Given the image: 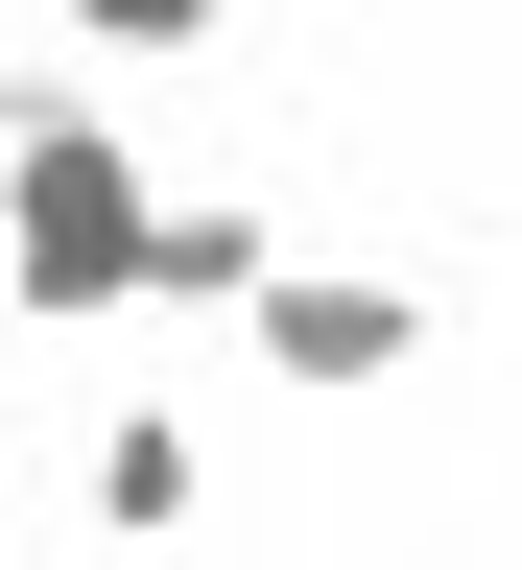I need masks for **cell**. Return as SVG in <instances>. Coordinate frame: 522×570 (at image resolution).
Instances as JSON below:
<instances>
[{
	"label": "cell",
	"mask_w": 522,
	"mask_h": 570,
	"mask_svg": "<svg viewBox=\"0 0 522 570\" xmlns=\"http://www.w3.org/2000/svg\"><path fill=\"white\" fill-rule=\"evenodd\" d=\"M142 214H167V190H142L48 71H0V262H24V309H119V285H142Z\"/></svg>",
	"instance_id": "obj_1"
},
{
	"label": "cell",
	"mask_w": 522,
	"mask_h": 570,
	"mask_svg": "<svg viewBox=\"0 0 522 570\" xmlns=\"http://www.w3.org/2000/svg\"><path fill=\"white\" fill-rule=\"evenodd\" d=\"M262 356H285V381H404V356H427V285L404 262H285L262 285Z\"/></svg>",
	"instance_id": "obj_2"
},
{
	"label": "cell",
	"mask_w": 522,
	"mask_h": 570,
	"mask_svg": "<svg viewBox=\"0 0 522 570\" xmlns=\"http://www.w3.org/2000/svg\"><path fill=\"white\" fill-rule=\"evenodd\" d=\"M142 285H167V309H262V285H285L262 190H167V214H142Z\"/></svg>",
	"instance_id": "obj_3"
},
{
	"label": "cell",
	"mask_w": 522,
	"mask_h": 570,
	"mask_svg": "<svg viewBox=\"0 0 522 570\" xmlns=\"http://www.w3.org/2000/svg\"><path fill=\"white\" fill-rule=\"evenodd\" d=\"M190 475H214V452H190V404H119V428H96V523H119V547H167V523H190Z\"/></svg>",
	"instance_id": "obj_4"
}]
</instances>
